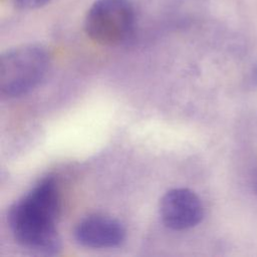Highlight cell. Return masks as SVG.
Returning a JSON list of instances; mask_svg holds the SVG:
<instances>
[{"instance_id":"1","label":"cell","mask_w":257,"mask_h":257,"mask_svg":"<svg viewBox=\"0 0 257 257\" xmlns=\"http://www.w3.org/2000/svg\"><path fill=\"white\" fill-rule=\"evenodd\" d=\"M59 210L57 183L52 177L43 178L9 209L8 223L15 240L36 253H57L60 249L56 229Z\"/></svg>"},{"instance_id":"2","label":"cell","mask_w":257,"mask_h":257,"mask_svg":"<svg viewBox=\"0 0 257 257\" xmlns=\"http://www.w3.org/2000/svg\"><path fill=\"white\" fill-rule=\"evenodd\" d=\"M50 60L39 45H23L8 50L0 60V89L3 95L14 97L35 88L46 75Z\"/></svg>"},{"instance_id":"3","label":"cell","mask_w":257,"mask_h":257,"mask_svg":"<svg viewBox=\"0 0 257 257\" xmlns=\"http://www.w3.org/2000/svg\"><path fill=\"white\" fill-rule=\"evenodd\" d=\"M135 22V7L131 0H96L87 11L84 29L94 42L112 46L132 35Z\"/></svg>"},{"instance_id":"4","label":"cell","mask_w":257,"mask_h":257,"mask_svg":"<svg viewBox=\"0 0 257 257\" xmlns=\"http://www.w3.org/2000/svg\"><path fill=\"white\" fill-rule=\"evenodd\" d=\"M164 224L173 230H186L198 225L204 216L200 198L191 190L176 188L168 191L160 203Z\"/></svg>"},{"instance_id":"5","label":"cell","mask_w":257,"mask_h":257,"mask_svg":"<svg viewBox=\"0 0 257 257\" xmlns=\"http://www.w3.org/2000/svg\"><path fill=\"white\" fill-rule=\"evenodd\" d=\"M74 238L80 245L88 248H114L124 241L125 229L111 217L90 215L78 222Z\"/></svg>"},{"instance_id":"6","label":"cell","mask_w":257,"mask_h":257,"mask_svg":"<svg viewBox=\"0 0 257 257\" xmlns=\"http://www.w3.org/2000/svg\"><path fill=\"white\" fill-rule=\"evenodd\" d=\"M49 1L50 0H10V2L13 3L16 7L22 9L39 8L48 3Z\"/></svg>"},{"instance_id":"7","label":"cell","mask_w":257,"mask_h":257,"mask_svg":"<svg viewBox=\"0 0 257 257\" xmlns=\"http://www.w3.org/2000/svg\"><path fill=\"white\" fill-rule=\"evenodd\" d=\"M253 188L255 193L257 194V175L254 177V180H253Z\"/></svg>"}]
</instances>
